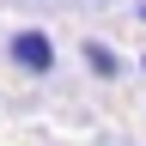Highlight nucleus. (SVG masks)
<instances>
[{"label": "nucleus", "instance_id": "obj_1", "mask_svg": "<svg viewBox=\"0 0 146 146\" xmlns=\"http://www.w3.org/2000/svg\"><path fill=\"white\" fill-rule=\"evenodd\" d=\"M12 67L18 73H31V79H43V73H55V43H49V31H12Z\"/></svg>", "mask_w": 146, "mask_h": 146}, {"label": "nucleus", "instance_id": "obj_2", "mask_svg": "<svg viewBox=\"0 0 146 146\" xmlns=\"http://www.w3.org/2000/svg\"><path fill=\"white\" fill-rule=\"evenodd\" d=\"M79 55H85V67L98 73V79H116V73H122V55L110 49V43H98V36H91V43H85Z\"/></svg>", "mask_w": 146, "mask_h": 146}, {"label": "nucleus", "instance_id": "obj_3", "mask_svg": "<svg viewBox=\"0 0 146 146\" xmlns=\"http://www.w3.org/2000/svg\"><path fill=\"white\" fill-rule=\"evenodd\" d=\"M140 25H146V6H140Z\"/></svg>", "mask_w": 146, "mask_h": 146}, {"label": "nucleus", "instance_id": "obj_4", "mask_svg": "<svg viewBox=\"0 0 146 146\" xmlns=\"http://www.w3.org/2000/svg\"><path fill=\"white\" fill-rule=\"evenodd\" d=\"M140 67H146V55H140Z\"/></svg>", "mask_w": 146, "mask_h": 146}]
</instances>
